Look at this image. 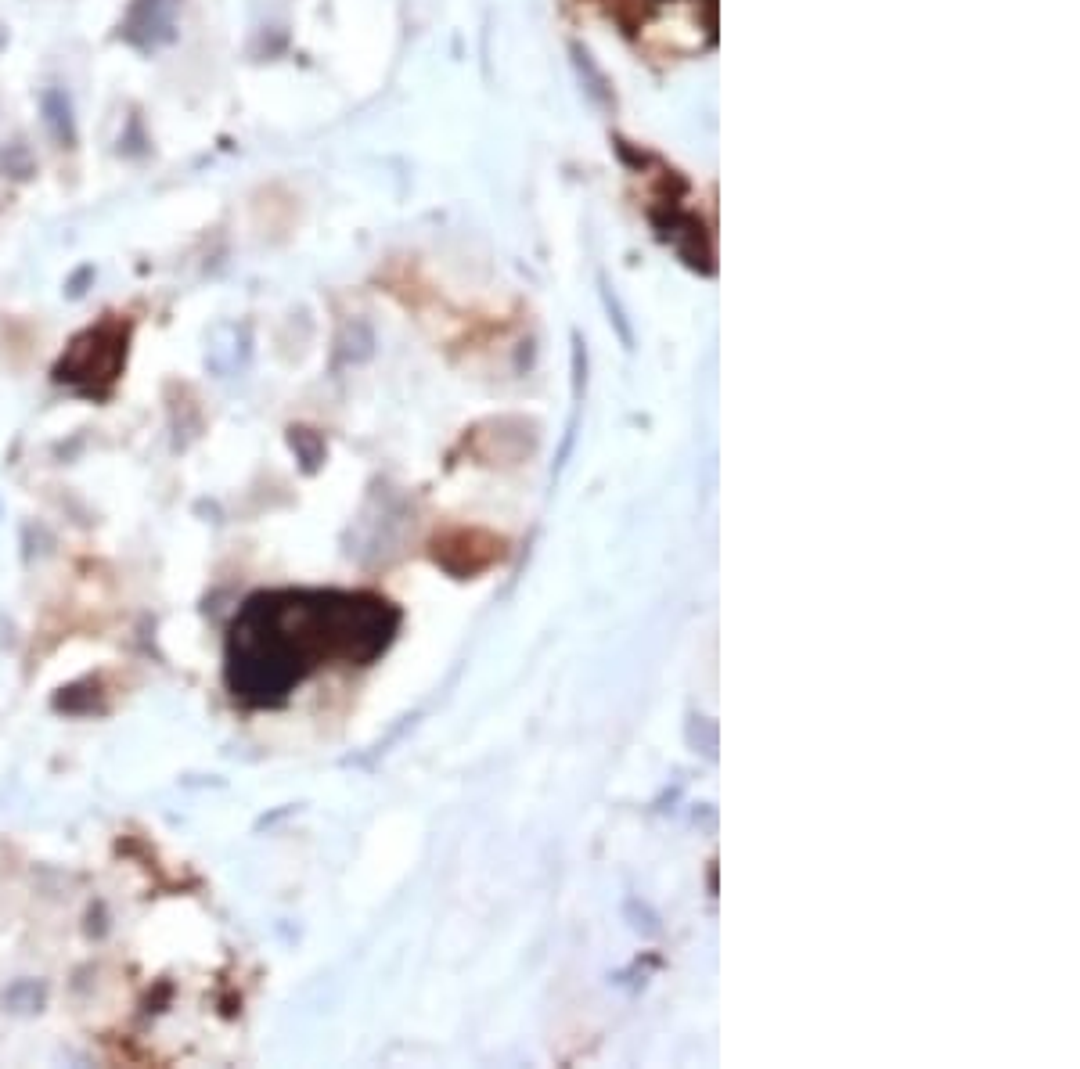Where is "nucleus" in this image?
Listing matches in <instances>:
<instances>
[{"label":"nucleus","instance_id":"obj_1","mask_svg":"<svg viewBox=\"0 0 1080 1069\" xmlns=\"http://www.w3.org/2000/svg\"><path fill=\"white\" fill-rule=\"evenodd\" d=\"M400 609L368 591L256 594L227 641V684L245 706H281L321 666L375 663Z\"/></svg>","mask_w":1080,"mask_h":1069},{"label":"nucleus","instance_id":"obj_2","mask_svg":"<svg viewBox=\"0 0 1080 1069\" xmlns=\"http://www.w3.org/2000/svg\"><path fill=\"white\" fill-rule=\"evenodd\" d=\"M126 357V328L119 324H101V328H90L87 335L72 342V350L65 353V360L58 364V378L69 382V386H83L87 382L90 389L98 382H112Z\"/></svg>","mask_w":1080,"mask_h":1069},{"label":"nucleus","instance_id":"obj_3","mask_svg":"<svg viewBox=\"0 0 1080 1069\" xmlns=\"http://www.w3.org/2000/svg\"><path fill=\"white\" fill-rule=\"evenodd\" d=\"M184 0H130L119 36L137 51H155L177 40V11Z\"/></svg>","mask_w":1080,"mask_h":1069},{"label":"nucleus","instance_id":"obj_4","mask_svg":"<svg viewBox=\"0 0 1080 1069\" xmlns=\"http://www.w3.org/2000/svg\"><path fill=\"white\" fill-rule=\"evenodd\" d=\"M40 112H44V126L54 137V144L58 148H76V116H72V101L62 87H47L40 94Z\"/></svg>","mask_w":1080,"mask_h":1069},{"label":"nucleus","instance_id":"obj_5","mask_svg":"<svg viewBox=\"0 0 1080 1069\" xmlns=\"http://www.w3.org/2000/svg\"><path fill=\"white\" fill-rule=\"evenodd\" d=\"M0 173L11 180H29L36 173V159L29 152L26 141H11L8 148H0Z\"/></svg>","mask_w":1080,"mask_h":1069}]
</instances>
